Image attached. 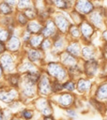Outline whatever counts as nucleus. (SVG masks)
<instances>
[{
  "label": "nucleus",
  "instance_id": "1",
  "mask_svg": "<svg viewBox=\"0 0 107 120\" xmlns=\"http://www.w3.org/2000/svg\"><path fill=\"white\" fill-rule=\"evenodd\" d=\"M42 69L49 75L52 80L64 82L69 78L67 68H65L58 60L46 61L42 67Z\"/></svg>",
  "mask_w": 107,
  "mask_h": 120
},
{
  "label": "nucleus",
  "instance_id": "2",
  "mask_svg": "<svg viewBox=\"0 0 107 120\" xmlns=\"http://www.w3.org/2000/svg\"><path fill=\"white\" fill-rule=\"evenodd\" d=\"M86 19L98 31L100 32L107 27V7L103 4H97L96 8L86 17Z\"/></svg>",
  "mask_w": 107,
  "mask_h": 120
},
{
  "label": "nucleus",
  "instance_id": "3",
  "mask_svg": "<svg viewBox=\"0 0 107 120\" xmlns=\"http://www.w3.org/2000/svg\"><path fill=\"white\" fill-rule=\"evenodd\" d=\"M82 65H83L84 76L94 79V80H98L100 74L105 72L104 68L107 65V63H104L103 61L96 58V59L82 61Z\"/></svg>",
  "mask_w": 107,
  "mask_h": 120
},
{
  "label": "nucleus",
  "instance_id": "4",
  "mask_svg": "<svg viewBox=\"0 0 107 120\" xmlns=\"http://www.w3.org/2000/svg\"><path fill=\"white\" fill-rule=\"evenodd\" d=\"M77 98H78V96L75 93L62 91L61 93L53 95L50 98L53 101L55 108H58L60 110L64 111L65 109L73 107Z\"/></svg>",
  "mask_w": 107,
  "mask_h": 120
},
{
  "label": "nucleus",
  "instance_id": "5",
  "mask_svg": "<svg viewBox=\"0 0 107 120\" xmlns=\"http://www.w3.org/2000/svg\"><path fill=\"white\" fill-rule=\"evenodd\" d=\"M96 80L88 78L84 75L76 79V91L75 94L82 98H88L92 95Z\"/></svg>",
  "mask_w": 107,
  "mask_h": 120
},
{
  "label": "nucleus",
  "instance_id": "6",
  "mask_svg": "<svg viewBox=\"0 0 107 120\" xmlns=\"http://www.w3.org/2000/svg\"><path fill=\"white\" fill-rule=\"evenodd\" d=\"M34 109L41 115V116H47V115H53L54 114L55 106L54 105L53 101L50 98L45 97H37L33 101Z\"/></svg>",
  "mask_w": 107,
  "mask_h": 120
},
{
  "label": "nucleus",
  "instance_id": "7",
  "mask_svg": "<svg viewBox=\"0 0 107 120\" xmlns=\"http://www.w3.org/2000/svg\"><path fill=\"white\" fill-rule=\"evenodd\" d=\"M52 19L56 26V29L58 31V33L66 35L70 24H71V21L69 19V15L68 11H58L56 10L53 16Z\"/></svg>",
  "mask_w": 107,
  "mask_h": 120
},
{
  "label": "nucleus",
  "instance_id": "8",
  "mask_svg": "<svg viewBox=\"0 0 107 120\" xmlns=\"http://www.w3.org/2000/svg\"><path fill=\"white\" fill-rule=\"evenodd\" d=\"M22 55L30 62H32L33 64L41 68L46 63V53L43 52L39 48L24 47Z\"/></svg>",
  "mask_w": 107,
  "mask_h": 120
},
{
  "label": "nucleus",
  "instance_id": "9",
  "mask_svg": "<svg viewBox=\"0 0 107 120\" xmlns=\"http://www.w3.org/2000/svg\"><path fill=\"white\" fill-rule=\"evenodd\" d=\"M19 55L11 53L9 52H5L0 54V65L5 70L6 74L17 71V66L19 63Z\"/></svg>",
  "mask_w": 107,
  "mask_h": 120
},
{
  "label": "nucleus",
  "instance_id": "10",
  "mask_svg": "<svg viewBox=\"0 0 107 120\" xmlns=\"http://www.w3.org/2000/svg\"><path fill=\"white\" fill-rule=\"evenodd\" d=\"M37 92L38 97H45V98H51L53 96L52 93V79L49 77V75L43 71H41L38 81L37 82Z\"/></svg>",
  "mask_w": 107,
  "mask_h": 120
},
{
  "label": "nucleus",
  "instance_id": "11",
  "mask_svg": "<svg viewBox=\"0 0 107 120\" xmlns=\"http://www.w3.org/2000/svg\"><path fill=\"white\" fill-rule=\"evenodd\" d=\"M19 92H20V100H23V101L24 100L33 101L38 97L37 84L26 82L23 79L19 87Z\"/></svg>",
  "mask_w": 107,
  "mask_h": 120
},
{
  "label": "nucleus",
  "instance_id": "12",
  "mask_svg": "<svg viewBox=\"0 0 107 120\" xmlns=\"http://www.w3.org/2000/svg\"><path fill=\"white\" fill-rule=\"evenodd\" d=\"M79 28L81 32L82 43H92L95 36L98 34V32H99L87 21V19L84 20L79 24Z\"/></svg>",
  "mask_w": 107,
  "mask_h": 120
},
{
  "label": "nucleus",
  "instance_id": "13",
  "mask_svg": "<svg viewBox=\"0 0 107 120\" xmlns=\"http://www.w3.org/2000/svg\"><path fill=\"white\" fill-rule=\"evenodd\" d=\"M6 48H7V51L11 52V53L18 54V55L23 54V51L24 49V46H23V43L20 38V35L17 34V31L12 33L11 36L9 37V38L7 40Z\"/></svg>",
  "mask_w": 107,
  "mask_h": 120
},
{
  "label": "nucleus",
  "instance_id": "14",
  "mask_svg": "<svg viewBox=\"0 0 107 120\" xmlns=\"http://www.w3.org/2000/svg\"><path fill=\"white\" fill-rule=\"evenodd\" d=\"M93 98L98 99L99 101H101L105 104H107V80H96L94 89L92 91Z\"/></svg>",
  "mask_w": 107,
  "mask_h": 120
},
{
  "label": "nucleus",
  "instance_id": "15",
  "mask_svg": "<svg viewBox=\"0 0 107 120\" xmlns=\"http://www.w3.org/2000/svg\"><path fill=\"white\" fill-rule=\"evenodd\" d=\"M99 48L93 43H83L80 59L82 61L90 59H99Z\"/></svg>",
  "mask_w": 107,
  "mask_h": 120
},
{
  "label": "nucleus",
  "instance_id": "16",
  "mask_svg": "<svg viewBox=\"0 0 107 120\" xmlns=\"http://www.w3.org/2000/svg\"><path fill=\"white\" fill-rule=\"evenodd\" d=\"M20 98V92L18 88H13L3 84L0 87V101L8 104Z\"/></svg>",
  "mask_w": 107,
  "mask_h": 120
},
{
  "label": "nucleus",
  "instance_id": "17",
  "mask_svg": "<svg viewBox=\"0 0 107 120\" xmlns=\"http://www.w3.org/2000/svg\"><path fill=\"white\" fill-rule=\"evenodd\" d=\"M41 71H42L41 67H38V66L33 64L32 62H30L29 60L24 58L23 55L21 56L18 66H17V72H19L20 74L23 75L27 72H41Z\"/></svg>",
  "mask_w": 107,
  "mask_h": 120
},
{
  "label": "nucleus",
  "instance_id": "18",
  "mask_svg": "<svg viewBox=\"0 0 107 120\" xmlns=\"http://www.w3.org/2000/svg\"><path fill=\"white\" fill-rule=\"evenodd\" d=\"M96 6L97 4L92 0H75L73 8L84 17H87L96 8Z\"/></svg>",
  "mask_w": 107,
  "mask_h": 120
},
{
  "label": "nucleus",
  "instance_id": "19",
  "mask_svg": "<svg viewBox=\"0 0 107 120\" xmlns=\"http://www.w3.org/2000/svg\"><path fill=\"white\" fill-rule=\"evenodd\" d=\"M86 104H87V107L90 112L92 111L100 115H103L105 113V112L107 111V104H105L101 101H99L92 96L86 98Z\"/></svg>",
  "mask_w": 107,
  "mask_h": 120
},
{
  "label": "nucleus",
  "instance_id": "20",
  "mask_svg": "<svg viewBox=\"0 0 107 120\" xmlns=\"http://www.w3.org/2000/svg\"><path fill=\"white\" fill-rule=\"evenodd\" d=\"M58 33L57 29H56V26L53 21L52 18L46 20L45 22H43V24H42V29H41V32L40 34L42 35L43 38H53L56 34Z\"/></svg>",
  "mask_w": 107,
  "mask_h": 120
},
{
  "label": "nucleus",
  "instance_id": "21",
  "mask_svg": "<svg viewBox=\"0 0 107 120\" xmlns=\"http://www.w3.org/2000/svg\"><path fill=\"white\" fill-rule=\"evenodd\" d=\"M4 82H5L4 83L5 85L19 89L21 82H22V74H20L17 71L12 72V73H8L5 76Z\"/></svg>",
  "mask_w": 107,
  "mask_h": 120
},
{
  "label": "nucleus",
  "instance_id": "22",
  "mask_svg": "<svg viewBox=\"0 0 107 120\" xmlns=\"http://www.w3.org/2000/svg\"><path fill=\"white\" fill-rule=\"evenodd\" d=\"M82 45H83V43L81 40H69L68 44L66 46L65 52H69V54H71L77 58H80Z\"/></svg>",
  "mask_w": 107,
  "mask_h": 120
},
{
  "label": "nucleus",
  "instance_id": "23",
  "mask_svg": "<svg viewBox=\"0 0 107 120\" xmlns=\"http://www.w3.org/2000/svg\"><path fill=\"white\" fill-rule=\"evenodd\" d=\"M57 60H58L65 68H69V67H70V66H73V65H75V64H77V63H79V62L81 61L80 58H77V57H75V56L69 54V52H65V51L62 52L58 55Z\"/></svg>",
  "mask_w": 107,
  "mask_h": 120
},
{
  "label": "nucleus",
  "instance_id": "24",
  "mask_svg": "<svg viewBox=\"0 0 107 120\" xmlns=\"http://www.w3.org/2000/svg\"><path fill=\"white\" fill-rule=\"evenodd\" d=\"M75 0H54V7L58 11H69L73 9Z\"/></svg>",
  "mask_w": 107,
  "mask_h": 120
},
{
  "label": "nucleus",
  "instance_id": "25",
  "mask_svg": "<svg viewBox=\"0 0 107 120\" xmlns=\"http://www.w3.org/2000/svg\"><path fill=\"white\" fill-rule=\"evenodd\" d=\"M68 69V75H69V78H71V79H78L80 78L81 76L84 75V69H83V65H82V60L73 65V66H70L69 68H67Z\"/></svg>",
  "mask_w": 107,
  "mask_h": 120
},
{
  "label": "nucleus",
  "instance_id": "26",
  "mask_svg": "<svg viewBox=\"0 0 107 120\" xmlns=\"http://www.w3.org/2000/svg\"><path fill=\"white\" fill-rule=\"evenodd\" d=\"M42 24L43 22H40L38 19H34L28 21L26 26L24 27L31 35H36V34H40L41 29H42Z\"/></svg>",
  "mask_w": 107,
  "mask_h": 120
},
{
  "label": "nucleus",
  "instance_id": "27",
  "mask_svg": "<svg viewBox=\"0 0 107 120\" xmlns=\"http://www.w3.org/2000/svg\"><path fill=\"white\" fill-rule=\"evenodd\" d=\"M66 36L69 38V40H81V32L79 25L71 23Z\"/></svg>",
  "mask_w": 107,
  "mask_h": 120
},
{
  "label": "nucleus",
  "instance_id": "28",
  "mask_svg": "<svg viewBox=\"0 0 107 120\" xmlns=\"http://www.w3.org/2000/svg\"><path fill=\"white\" fill-rule=\"evenodd\" d=\"M14 20H15V22H16V25L18 28L22 29V28H24L28 22V19L27 17L25 16V14L23 13V11H21V10H16L15 13H14Z\"/></svg>",
  "mask_w": 107,
  "mask_h": 120
},
{
  "label": "nucleus",
  "instance_id": "29",
  "mask_svg": "<svg viewBox=\"0 0 107 120\" xmlns=\"http://www.w3.org/2000/svg\"><path fill=\"white\" fill-rule=\"evenodd\" d=\"M16 11V8L6 2L0 0V17L1 16H9V15H14Z\"/></svg>",
  "mask_w": 107,
  "mask_h": 120
},
{
  "label": "nucleus",
  "instance_id": "30",
  "mask_svg": "<svg viewBox=\"0 0 107 120\" xmlns=\"http://www.w3.org/2000/svg\"><path fill=\"white\" fill-rule=\"evenodd\" d=\"M43 37L41 34H36V35H32L28 43L26 44L25 47H29V48H39L42 40H43Z\"/></svg>",
  "mask_w": 107,
  "mask_h": 120
},
{
  "label": "nucleus",
  "instance_id": "31",
  "mask_svg": "<svg viewBox=\"0 0 107 120\" xmlns=\"http://www.w3.org/2000/svg\"><path fill=\"white\" fill-rule=\"evenodd\" d=\"M69 19L71 21V23H74V24H77V25H79L84 20L86 19V17H84V15L79 13L74 8L69 11Z\"/></svg>",
  "mask_w": 107,
  "mask_h": 120
},
{
  "label": "nucleus",
  "instance_id": "32",
  "mask_svg": "<svg viewBox=\"0 0 107 120\" xmlns=\"http://www.w3.org/2000/svg\"><path fill=\"white\" fill-rule=\"evenodd\" d=\"M36 113H37V111L35 109L23 108L20 111V117L23 120H33Z\"/></svg>",
  "mask_w": 107,
  "mask_h": 120
},
{
  "label": "nucleus",
  "instance_id": "33",
  "mask_svg": "<svg viewBox=\"0 0 107 120\" xmlns=\"http://www.w3.org/2000/svg\"><path fill=\"white\" fill-rule=\"evenodd\" d=\"M63 89L64 91L70 92V93H75L76 91V80L68 78L66 81L63 82Z\"/></svg>",
  "mask_w": 107,
  "mask_h": 120
},
{
  "label": "nucleus",
  "instance_id": "34",
  "mask_svg": "<svg viewBox=\"0 0 107 120\" xmlns=\"http://www.w3.org/2000/svg\"><path fill=\"white\" fill-rule=\"evenodd\" d=\"M63 112H64V116H66L67 118H69L70 120H77V118L80 115L79 111L74 107H70V108L65 109Z\"/></svg>",
  "mask_w": 107,
  "mask_h": 120
},
{
  "label": "nucleus",
  "instance_id": "35",
  "mask_svg": "<svg viewBox=\"0 0 107 120\" xmlns=\"http://www.w3.org/2000/svg\"><path fill=\"white\" fill-rule=\"evenodd\" d=\"M52 48H53V41H52V38H44L40 46H39V49L45 52V53H48L52 51Z\"/></svg>",
  "mask_w": 107,
  "mask_h": 120
},
{
  "label": "nucleus",
  "instance_id": "36",
  "mask_svg": "<svg viewBox=\"0 0 107 120\" xmlns=\"http://www.w3.org/2000/svg\"><path fill=\"white\" fill-rule=\"evenodd\" d=\"M23 13L25 14V16L27 17V19L29 21L38 18V9L34 6H31V7L27 8L26 9H24L23 10Z\"/></svg>",
  "mask_w": 107,
  "mask_h": 120
},
{
  "label": "nucleus",
  "instance_id": "37",
  "mask_svg": "<svg viewBox=\"0 0 107 120\" xmlns=\"http://www.w3.org/2000/svg\"><path fill=\"white\" fill-rule=\"evenodd\" d=\"M62 91H64L63 82L56 81V80H52V93H53V95L61 93Z\"/></svg>",
  "mask_w": 107,
  "mask_h": 120
},
{
  "label": "nucleus",
  "instance_id": "38",
  "mask_svg": "<svg viewBox=\"0 0 107 120\" xmlns=\"http://www.w3.org/2000/svg\"><path fill=\"white\" fill-rule=\"evenodd\" d=\"M31 6H33V0H18L16 5V10L23 11Z\"/></svg>",
  "mask_w": 107,
  "mask_h": 120
},
{
  "label": "nucleus",
  "instance_id": "39",
  "mask_svg": "<svg viewBox=\"0 0 107 120\" xmlns=\"http://www.w3.org/2000/svg\"><path fill=\"white\" fill-rule=\"evenodd\" d=\"M11 32L7 28V27H4V26H1L0 25V41H3V42H7V40L9 38V37L11 36Z\"/></svg>",
  "mask_w": 107,
  "mask_h": 120
},
{
  "label": "nucleus",
  "instance_id": "40",
  "mask_svg": "<svg viewBox=\"0 0 107 120\" xmlns=\"http://www.w3.org/2000/svg\"><path fill=\"white\" fill-rule=\"evenodd\" d=\"M99 60L103 61L104 63H107V44L102 43L99 47Z\"/></svg>",
  "mask_w": 107,
  "mask_h": 120
},
{
  "label": "nucleus",
  "instance_id": "41",
  "mask_svg": "<svg viewBox=\"0 0 107 120\" xmlns=\"http://www.w3.org/2000/svg\"><path fill=\"white\" fill-rule=\"evenodd\" d=\"M99 36H100V39H101L102 43L107 44V27H105L103 30H101L99 32Z\"/></svg>",
  "mask_w": 107,
  "mask_h": 120
},
{
  "label": "nucleus",
  "instance_id": "42",
  "mask_svg": "<svg viewBox=\"0 0 107 120\" xmlns=\"http://www.w3.org/2000/svg\"><path fill=\"white\" fill-rule=\"evenodd\" d=\"M2 1H4V2H6L7 4H8V5L14 7L15 8H16V5H17V2H18V0H2Z\"/></svg>",
  "mask_w": 107,
  "mask_h": 120
},
{
  "label": "nucleus",
  "instance_id": "43",
  "mask_svg": "<svg viewBox=\"0 0 107 120\" xmlns=\"http://www.w3.org/2000/svg\"><path fill=\"white\" fill-rule=\"evenodd\" d=\"M41 120H57L54 114L53 115H47V116H41Z\"/></svg>",
  "mask_w": 107,
  "mask_h": 120
},
{
  "label": "nucleus",
  "instance_id": "44",
  "mask_svg": "<svg viewBox=\"0 0 107 120\" xmlns=\"http://www.w3.org/2000/svg\"><path fill=\"white\" fill-rule=\"evenodd\" d=\"M7 52V48H6V43L3 41H0V54H2L3 52Z\"/></svg>",
  "mask_w": 107,
  "mask_h": 120
},
{
  "label": "nucleus",
  "instance_id": "45",
  "mask_svg": "<svg viewBox=\"0 0 107 120\" xmlns=\"http://www.w3.org/2000/svg\"><path fill=\"white\" fill-rule=\"evenodd\" d=\"M5 76H6V72H5V70L3 69V68H2L1 65H0V81H1V82L4 81Z\"/></svg>",
  "mask_w": 107,
  "mask_h": 120
},
{
  "label": "nucleus",
  "instance_id": "46",
  "mask_svg": "<svg viewBox=\"0 0 107 120\" xmlns=\"http://www.w3.org/2000/svg\"><path fill=\"white\" fill-rule=\"evenodd\" d=\"M0 120H5L4 118V112H3V109L0 108Z\"/></svg>",
  "mask_w": 107,
  "mask_h": 120
},
{
  "label": "nucleus",
  "instance_id": "47",
  "mask_svg": "<svg viewBox=\"0 0 107 120\" xmlns=\"http://www.w3.org/2000/svg\"><path fill=\"white\" fill-rule=\"evenodd\" d=\"M10 120H23V119H22L20 116H13Z\"/></svg>",
  "mask_w": 107,
  "mask_h": 120
},
{
  "label": "nucleus",
  "instance_id": "48",
  "mask_svg": "<svg viewBox=\"0 0 107 120\" xmlns=\"http://www.w3.org/2000/svg\"><path fill=\"white\" fill-rule=\"evenodd\" d=\"M92 1H94L96 4H102V2H103L104 0H92Z\"/></svg>",
  "mask_w": 107,
  "mask_h": 120
},
{
  "label": "nucleus",
  "instance_id": "49",
  "mask_svg": "<svg viewBox=\"0 0 107 120\" xmlns=\"http://www.w3.org/2000/svg\"><path fill=\"white\" fill-rule=\"evenodd\" d=\"M57 120H70V119H69V118H67L66 116H63V117H60V118H58Z\"/></svg>",
  "mask_w": 107,
  "mask_h": 120
},
{
  "label": "nucleus",
  "instance_id": "50",
  "mask_svg": "<svg viewBox=\"0 0 107 120\" xmlns=\"http://www.w3.org/2000/svg\"><path fill=\"white\" fill-rule=\"evenodd\" d=\"M102 117H103V120H107V111H106L105 113L102 115Z\"/></svg>",
  "mask_w": 107,
  "mask_h": 120
},
{
  "label": "nucleus",
  "instance_id": "51",
  "mask_svg": "<svg viewBox=\"0 0 107 120\" xmlns=\"http://www.w3.org/2000/svg\"><path fill=\"white\" fill-rule=\"evenodd\" d=\"M3 84H4V83H3V82H1V81H0V87H1V86H2V85H3Z\"/></svg>",
  "mask_w": 107,
  "mask_h": 120
},
{
  "label": "nucleus",
  "instance_id": "52",
  "mask_svg": "<svg viewBox=\"0 0 107 120\" xmlns=\"http://www.w3.org/2000/svg\"><path fill=\"white\" fill-rule=\"evenodd\" d=\"M33 1H34V0H33Z\"/></svg>",
  "mask_w": 107,
  "mask_h": 120
}]
</instances>
